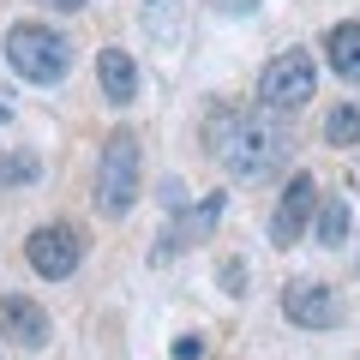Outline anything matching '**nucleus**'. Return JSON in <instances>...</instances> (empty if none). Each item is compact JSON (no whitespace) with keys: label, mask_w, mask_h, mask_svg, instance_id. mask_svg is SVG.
<instances>
[{"label":"nucleus","mask_w":360,"mask_h":360,"mask_svg":"<svg viewBox=\"0 0 360 360\" xmlns=\"http://www.w3.org/2000/svg\"><path fill=\"white\" fill-rule=\"evenodd\" d=\"M222 210H229V198H222V193H205V198H198V205L174 210V222H168V229H162V252H156V258L180 252V246H198V240H205V234H210V229H217V222H222Z\"/></svg>","instance_id":"9"},{"label":"nucleus","mask_w":360,"mask_h":360,"mask_svg":"<svg viewBox=\"0 0 360 360\" xmlns=\"http://www.w3.org/2000/svg\"><path fill=\"white\" fill-rule=\"evenodd\" d=\"M217 6H229V13H246V6H252V0H217Z\"/></svg>","instance_id":"18"},{"label":"nucleus","mask_w":360,"mask_h":360,"mask_svg":"<svg viewBox=\"0 0 360 360\" xmlns=\"http://www.w3.org/2000/svg\"><path fill=\"white\" fill-rule=\"evenodd\" d=\"M205 150L229 168L234 180H270L283 174L288 156H295V139H288L283 115L276 108H210L205 115Z\"/></svg>","instance_id":"1"},{"label":"nucleus","mask_w":360,"mask_h":360,"mask_svg":"<svg viewBox=\"0 0 360 360\" xmlns=\"http://www.w3.org/2000/svg\"><path fill=\"white\" fill-rule=\"evenodd\" d=\"M0 336L18 342V348H49L54 319H49L30 295H0Z\"/></svg>","instance_id":"8"},{"label":"nucleus","mask_w":360,"mask_h":360,"mask_svg":"<svg viewBox=\"0 0 360 360\" xmlns=\"http://www.w3.org/2000/svg\"><path fill=\"white\" fill-rule=\"evenodd\" d=\"M324 54H330V72L348 78V84H360V18H348V25H336L330 37H324Z\"/></svg>","instance_id":"11"},{"label":"nucleus","mask_w":360,"mask_h":360,"mask_svg":"<svg viewBox=\"0 0 360 360\" xmlns=\"http://www.w3.org/2000/svg\"><path fill=\"white\" fill-rule=\"evenodd\" d=\"M319 96V66H312L307 49H283L276 60H264V72H258V103L276 108V115H295L300 103H312Z\"/></svg>","instance_id":"4"},{"label":"nucleus","mask_w":360,"mask_h":360,"mask_svg":"<svg viewBox=\"0 0 360 360\" xmlns=\"http://www.w3.org/2000/svg\"><path fill=\"white\" fill-rule=\"evenodd\" d=\"M156 198H162V210H168V217H174V210H186V205H193V198H186V186H180L174 174L162 180V193H156Z\"/></svg>","instance_id":"14"},{"label":"nucleus","mask_w":360,"mask_h":360,"mask_svg":"<svg viewBox=\"0 0 360 360\" xmlns=\"http://www.w3.org/2000/svg\"><path fill=\"white\" fill-rule=\"evenodd\" d=\"M42 6H49V13H84L90 0H42Z\"/></svg>","instance_id":"17"},{"label":"nucleus","mask_w":360,"mask_h":360,"mask_svg":"<svg viewBox=\"0 0 360 360\" xmlns=\"http://www.w3.org/2000/svg\"><path fill=\"white\" fill-rule=\"evenodd\" d=\"M222 288H229V295H246V264H240V258L222 264Z\"/></svg>","instance_id":"15"},{"label":"nucleus","mask_w":360,"mask_h":360,"mask_svg":"<svg viewBox=\"0 0 360 360\" xmlns=\"http://www.w3.org/2000/svg\"><path fill=\"white\" fill-rule=\"evenodd\" d=\"M312 240L319 246H342L348 240V205L336 193H324L319 198V217H312Z\"/></svg>","instance_id":"12"},{"label":"nucleus","mask_w":360,"mask_h":360,"mask_svg":"<svg viewBox=\"0 0 360 360\" xmlns=\"http://www.w3.org/2000/svg\"><path fill=\"white\" fill-rule=\"evenodd\" d=\"M198 348H205L198 336H180V342H174V354H180V360H198Z\"/></svg>","instance_id":"16"},{"label":"nucleus","mask_w":360,"mask_h":360,"mask_svg":"<svg viewBox=\"0 0 360 360\" xmlns=\"http://www.w3.org/2000/svg\"><path fill=\"white\" fill-rule=\"evenodd\" d=\"M319 180L312 174H288V186L276 193V210H270V240L276 246H300L312 234V217H319Z\"/></svg>","instance_id":"6"},{"label":"nucleus","mask_w":360,"mask_h":360,"mask_svg":"<svg viewBox=\"0 0 360 360\" xmlns=\"http://www.w3.org/2000/svg\"><path fill=\"white\" fill-rule=\"evenodd\" d=\"M283 319L295 330H336L342 324V295L330 283H319V276H295L283 288Z\"/></svg>","instance_id":"7"},{"label":"nucleus","mask_w":360,"mask_h":360,"mask_svg":"<svg viewBox=\"0 0 360 360\" xmlns=\"http://www.w3.org/2000/svg\"><path fill=\"white\" fill-rule=\"evenodd\" d=\"M6 66H13L25 84H60V78L72 72V42H66L54 25L25 18V25L6 30Z\"/></svg>","instance_id":"2"},{"label":"nucleus","mask_w":360,"mask_h":360,"mask_svg":"<svg viewBox=\"0 0 360 360\" xmlns=\"http://www.w3.org/2000/svg\"><path fill=\"white\" fill-rule=\"evenodd\" d=\"M96 78H103V96L115 108H127V103H139V90H144V78H139V60H132L127 49H103L96 54Z\"/></svg>","instance_id":"10"},{"label":"nucleus","mask_w":360,"mask_h":360,"mask_svg":"<svg viewBox=\"0 0 360 360\" xmlns=\"http://www.w3.org/2000/svg\"><path fill=\"white\" fill-rule=\"evenodd\" d=\"M25 258H30L37 276L66 283V276L84 264V229H72V222H42V229L25 234Z\"/></svg>","instance_id":"5"},{"label":"nucleus","mask_w":360,"mask_h":360,"mask_svg":"<svg viewBox=\"0 0 360 360\" xmlns=\"http://www.w3.org/2000/svg\"><path fill=\"white\" fill-rule=\"evenodd\" d=\"M324 144H336V150H354L360 144V103H336L324 115Z\"/></svg>","instance_id":"13"},{"label":"nucleus","mask_w":360,"mask_h":360,"mask_svg":"<svg viewBox=\"0 0 360 360\" xmlns=\"http://www.w3.org/2000/svg\"><path fill=\"white\" fill-rule=\"evenodd\" d=\"M139 186H144V150L132 132H108L103 156H96V210L103 217H127L139 205Z\"/></svg>","instance_id":"3"}]
</instances>
